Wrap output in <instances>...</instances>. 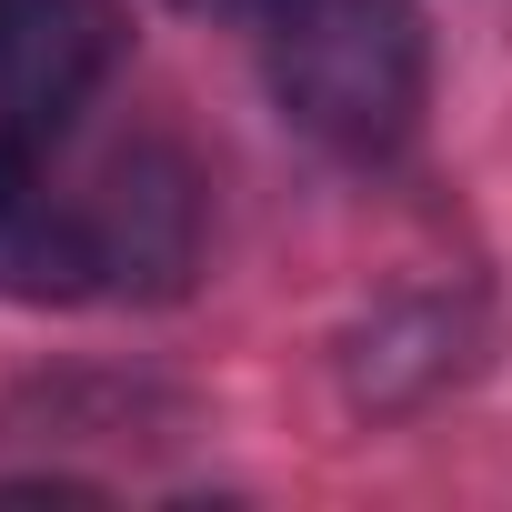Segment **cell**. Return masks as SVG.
<instances>
[{
  "label": "cell",
  "instance_id": "obj_3",
  "mask_svg": "<svg viewBox=\"0 0 512 512\" xmlns=\"http://www.w3.org/2000/svg\"><path fill=\"white\" fill-rule=\"evenodd\" d=\"M111 61L121 0H0V151L71 141Z\"/></svg>",
  "mask_w": 512,
  "mask_h": 512
},
{
  "label": "cell",
  "instance_id": "obj_4",
  "mask_svg": "<svg viewBox=\"0 0 512 512\" xmlns=\"http://www.w3.org/2000/svg\"><path fill=\"white\" fill-rule=\"evenodd\" d=\"M191 21H231V31H272L282 11H302V0H181Z\"/></svg>",
  "mask_w": 512,
  "mask_h": 512
},
{
  "label": "cell",
  "instance_id": "obj_2",
  "mask_svg": "<svg viewBox=\"0 0 512 512\" xmlns=\"http://www.w3.org/2000/svg\"><path fill=\"white\" fill-rule=\"evenodd\" d=\"M272 111L332 161H392L432 101V31L412 0H302L272 21Z\"/></svg>",
  "mask_w": 512,
  "mask_h": 512
},
{
  "label": "cell",
  "instance_id": "obj_1",
  "mask_svg": "<svg viewBox=\"0 0 512 512\" xmlns=\"http://www.w3.org/2000/svg\"><path fill=\"white\" fill-rule=\"evenodd\" d=\"M201 251V191L171 151L131 141L111 161L0 151V302H121L181 292Z\"/></svg>",
  "mask_w": 512,
  "mask_h": 512
}]
</instances>
